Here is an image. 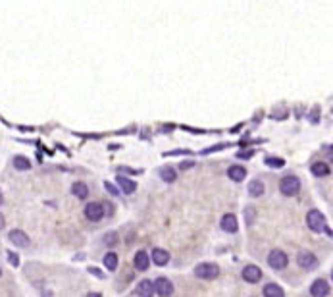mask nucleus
<instances>
[{
  "label": "nucleus",
  "mask_w": 333,
  "mask_h": 297,
  "mask_svg": "<svg viewBox=\"0 0 333 297\" xmlns=\"http://www.w3.org/2000/svg\"><path fill=\"white\" fill-rule=\"evenodd\" d=\"M220 226H222V230L225 234H235L237 230H239V220H237V216L235 214H223L222 220H220Z\"/></svg>",
  "instance_id": "obj_12"
},
{
  "label": "nucleus",
  "mask_w": 333,
  "mask_h": 297,
  "mask_svg": "<svg viewBox=\"0 0 333 297\" xmlns=\"http://www.w3.org/2000/svg\"><path fill=\"white\" fill-rule=\"evenodd\" d=\"M306 224H308V228L312 232H318V234L325 232V234H329V230L325 226V216L320 211H310L306 214Z\"/></svg>",
  "instance_id": "obj_4"
},
{
  "label": "nucleus",
  "mask_w": 333,
  "mask_h": 297,
  "mask_svg": "<svg viewBox=\"0 0 333 297\" xmlns=\"http://www.w3.org/2000/svg\"><path fill=\"white\" fill-rule=\"evenodd\" d=\"M227 178L237 182V184H239V182H245V178H247V168L241 166V164H233V166L227 168Z\"/></svg>",
  "instance_id": "obj_16"
},
{
  "label": "nucleus",
  "mask_w": 333,
  "mask_h": 297,
  "mask_svg": "<svg viewBox=\"0 0 333 297\" xmlns=\"http://www.w3.org/2000/svg\"><path fill=\"white\" fill-rule=\"evenodd\" d=\"M310 172L314 174L316 178H325V176H329V166H327L325 162L318 161L310 166Z\"/></svg>",
  "instance_id": "obj_18"
},
{
  "label": "nucleus",
  "mask_w": 333,
  "mask_h": 297,
  "mask_svg": "<svg viewBox=\"0 0 333 297\" xmlns=\"http://www.w3.org/2000/svg\"><path fill=\"white\" fill-rule=\"evenodd\" d=\"M118 253H114V251H108L106 255H104V259H102V264H104V268L106 270H110V272H116V268H118Z\"/></svg>",
  "instance_id": "obj_17"
},
{
  "label": "nucleus",
  "mask_w": 333,
  "mask_h": 297,
  "mask_svg": "<svg viewBox=\"0 0 333 297\" xmlns=\"http://www.w3.org/2000/svg\"><path fill=\"white\" fill-rule=\"evenodd\" d=\"M116 241H118V235L114 234V232H110V234H108V237H104V243H108V245H114Z\"/></svg>",
  "instance_id": "obj_29"
},
{
  "label": "nucleus",
  "mask_w": 333,
  "mask_h": 297,
  "mask_svg": "<svg viewBox=\"0 0 333 297\" xmlns=\"http://www.w3.org/2000/svg\"><path fill=\"white\" fill-rule=\"evenodd\" d=\"M195 276L200 278V280H214L220 276V266L216 262H200L195 266Z\"/></svg>",
  "instance_id": "obj_2"
},
{
  "label": "nucleus",
  "mask_w": 333,
  "mask_h": 297,
  "mask_svg": "<svg viewBox=\"0 0 333 297\" xmlns=\"http://www.w3.org/2000/svg\"><path fill=\"white\" fill-rule=\"evenodd\" d=\"M150 260H152L156 266H166V264L170 262V253L162 247H154L152 253H150Z\"/></svg>",
  "instance_id": "obj_14"
},
{
  "label": "nucleus",
  "mask_w": 333,
  "mask_h": 297,
  "mask_svg": "<svg viewBox=\"0 0 333 297\" xmlns=\"http://www.w3.org/2000/svg\"><path fill=\"white\" fill-rule=\"evenodd\" d=\"M72 193L77 199H87L89 197V187H87L85 182H75L74 186H72Z\"/></svg>",
  "instance_id": "obj_22"
},
{
  "label": "nucleus",
  "mask_w": 333,
  "mask_h": 297,
  "mask_svg": "<svg viewBox=\"0 0 333 297\" xmlns=\"http://www.w3.org/2000/svg\"><path fill=\"white\" fill-rule=\"evenodd\" d=\"M0 205H4V193H2V189H0Z\"/></svg>",
  "instance_id": "obj_35"
},
{
  "label": "nucleus",
  "mask_w": 333,
  "mask_h": 297,
  "mask_svg": "<svg viewBox=\"0 0 333 297\" xmlns=\"http://www.w3.org/2000/svg\"><path fill=\"white\" fill-rule=\"evenodd\" d=\"M133 266H135V270H139V272H147L148 266H150V255H148V251H145V249L137 251L135 257H133Z\"/></svg>",
  "instance_id": "obj_9"
},
{
  "label": "nucleus",
  "mask_w": 333,
  "mask_h": 297,
  "mask_svg": "<svg viewBox=\"0 0 333 297\" xmlns=\"http://www.w3.org/2000/svg\"><path fill=\"white\" fill-rule=\"evenodd\" d=\"M323 151H325L327 159H329V161H333V147H325V148H323Z\"/></svg>",
  "instance_id": "obj_32"
},
{
  "label": "nucleus",
  "mask_w": 333,
  "mask_h": 297,
  "mask_svg": "<svg viewBox=\"0 0 333 297\" xmlns=\"http://www.w3.org/2000/svg\"><path fill=\"white\" fill-rule=\"evenodd\" d=\"M47 297H52V293H50V291H47Z\"/></svg>",
  "instance_id": "obj_36"
},
{
  "label": "nucleus",
  "mask_w": 333,
  "mask_h": 297,
  "mask_svg": "<svg viewBox=\"0 0 333 297\" xmlns=\"http://www.w3.org/2000/svg\"><path fill=\"white\" fill-rule=\"evenodd\" d=\"M154 291H156L160 297H172L173 295V284L168 280V278L160 276V278L154 280Z\"/></svg>",
  "instance_id": "obj_8"
},
{
  "label": "nucleus",
  "mask_w": 333,
  "mask_h": 297,
  "mask_svg": "<svg viewBox=\"0 0 333 297\" xmlns=\"http://www.w3.org/2000/svg\"><path fill=\"white\" fill-rule=\"evenodd\" d=\"M296 262L300 268L304 270H316L318 268V257L312 253V251H300L296 255Z\"/></svg>",
  "instance_id": "obj_6"
},
{
  "label": "nucleus",
  "mask_w": 333,
  "mask_h": 297,
  "mask_svg": "<svg viewBox=\"0 0 333 297\" xmlns=\"http://www.w3.org/2000/svg\"><path fill=\"white\" fill-rule=\"evenodd\" d=\"M116 184H118V187L122 189V193H125V195H133L137 191V184L133 182V180H129V178H125V176H118L116 178Z\"/></svg>",
  "instance_id": "obj_15"
},
{
  "label": "nucleus",
  "mask_w": 333,
  "mask_h": 297,
  "mask_svg": "<svg viewBox=\"0 0 333 297\" xmlns=\"http://www.w3.org/2000/svg\"><path fill=\"white\" fill-rule=\"evenodd\" d=\"M135 293H137V297H154V282L152 280H141L139 284H137V287H135Z\"/></svg>",
  "instance_id": "obj_13"
},
{
  "label": "nucleus",
  "mask_w": 333,
  "mask_h": 297,
  "mask_svg": "<svg viewBox=\"0 0 333 297\" xmlns=\"http://www.w3.org/2000/svg\"><path fill=\"white\" fill-rule=\"evenodd\" d=\"M8 241L12 243L14 247H29V245H31L29 235L25 234L24 230H18V228L8 232Z\"/></svg>",
  "instance_id": "obj_7"
},
{
  "label": "nucleus",
  "mask_w": 333,
  "mask_h": 297,
  "mask_svg": "<svg viewBox=\"0 0 333 297\" xmlns=\"http://www.w3.org/2000/svg\"><path fill=\"white\" fill-rule=\"evenodd\" d=\"M266 164H268V166H273V168H281L285 164V161L283 159H277V157H268V159H266Z\"/></svg>",
  "instance_id": "obj_25"
},
{
  "label": "nucleus",
  "mask_w": 333,
  "mask_h": 297,
  "mask_svg": "<svg viewBox=\"0 0 333 297\" xmlns=\"http://www.w3.org/2000/svg\"><path fill=\"white\" fill-rule=\"evenodd\" d=\"M104 189H106V191H108V193H110L112 197H118V195H120V193H122V191H120V189H118V187L114 186V184H112V182H104Z\"/></svg>",
  "instance_id": "obj_26"
},
{
  "label": "nucleus",
  "mask_w": 333,
  "mask_h": 297,
  "mask_svg": "<svg viewBox=\"0 0 333 297\" xmlns=\"http://www.w3.org/2000/svg\"><path fill=\"white\" fill-rule=\"evenodd\" d=\"M160 178L162 182H166V184H173L177 180V172H175V168H172V166H162Z\"/></svg>",
  "instance_id": "obj_21"
},
{
  "label": "nucleus",
  "mask_w": 333,
  "mask_h": 297,
  "mask_svg": "<svg viewBox=\"0 0 333 297\" xmlns=\"http://www.w3.org/2000/svg\"><path fill=\"white\" fill-rule=\"evenodd\" d=\"M279 191L283 193L285 197H295V195H298V191H300V180L296 176H293V174L285 176V178H281V182H279Z\"/></svg>",
  "instance_id": "obj_1"
},
{
  "label": "nucleus",
  "mask_w": 333,
  "mask_h": 297,
  "mask_svg": "<svg viewBox=\"0 0 333 297\" xmlns=\"http://www.w3.org/2000/svg\"><path fill=\"white\" fill-rule=\"evenodd\" d=\"M12 164H14V168H16V170H20V172H25V170H29V168H31V161H29L27 157H24V155H16Z\"/></svg>",
  "instance_id": "obj_20"
},
{
  "label": "nucleus",
  "mask_w": 333,
  "mask_h": 297,
  "mask_svg": "<svg viewBox=\"0 0 333 297\" xmlns=\"http://www.w3.org/2000/svg\"><path fill=\"white\" fill-rule=\"evenodd\" d=\"M0 276H2V268H0Z\"/></svg>",
  "instance_id": "obj_37"
},
{
  "label": "nucleus",
  "mask_w": 333,
  "mask_h": 297,
  "mask_svg": "<svg viewBox=\"0 0 333 297\" xmlns=\"http://www.w3.org/2000/svg\"><path fill=\"white\" fill-rule=\"evenodd\" d=\"M6 259H8V262L12 264L14 268H16V266H20V257H18V253H12V251H8Z\"/></svg>",
  "instance_id": "obj_27"
},
{
  "label": "nucleus",
  "mask_w": 333,
  "mask_h": 297,
  "mask_svg": "<svg viewBox=\"0 0 333 297\" xmlns=\"http://www.w3.org/2000/svg\"><path fill=\"white\" fill-rule=\"evenodd\" d=\"M193 164H195V162H191V161L181 162V164H179V170H189V168H191V166H193Z\"/></svg>",
  "instance_id": "obj_30"
},
{
  "label": "nucleus",
  "mask_w": 333,
  "mask_h": 297,
  "mask_svg": "<svg viewBox=\"0 0 333 297\" xmlns=\"http://www.w3.org/2000/svg\"><path fill=\"white\" fill-rule=\"evenodd\" d=\"M329 284L323 280V278H318V280H314L312 285H310V295L312 297H327L329 295Z\"/></svg>",
  "instance_id": "obj_11"
},
{
  "label": "nucleus",
  "mask_w": 333,
  "mask_h": 297,
  "mask_svg": "<svg viewBox=\"0 0 333 297\" xmlns=\"http://www.w3.org/2000/svg\"><path fill=\"white\" fill-rule=\"evenodd\" d=\"M89 272L95 274V276H99V278H102V276H104V274L100 272V270H97V268H93V266H89Z\"/></svg>",
  "instance_id": "obj_31"
},
{
  "label": "nucleus",
  "mask_w": 333,
  "mask_h": 297,
  "mask_svg": "<svg viewBox=\"0 0 333 297\" xmlns=\"http://www.w3.org/2000/svg\"><path fill=\"white\" fill-rule=\"evenodd\" d=\"M87 297H102L99 291H91V293H87Z\"/></svg>",
  "instance_id": "obj_34"
},
{
  "label": "nucleus",
  "mask_w": 333,
  "mask_h": 297,
  "mask_svg": "<svg viewBox=\"0 0 333 297\" xmlns=\"http://www.w3.org/2000/svg\"><path fill=\"white\" fill-rule=\"evenodd\" d=\"M248 195H250V197H260V195H264V182L252 180V182L248 184Z\"/></svg>",
  "instance_id": "obj_23"
},
{
  "label": "nucleus",
  "mask_w": 333,
  "mask_h": 297,
  "mask_svg": "<svg viewBox=\"0 0 333 297\" xmlns=\"http://www.w3.org/2000/svg\"><path fill=\"white\" fill-rule=\"evenodd\" d=\"M264 297H285V291L277 284H266L262 289Z\"/></svg>",
  "instance_id": "obj_19"
},
{
  "label": "nucleus",
  "mask_w": 333,
  "mask_h": 297,
  "mask_svg": "<svg viewBox=\"0 0 333 297\" xmlns=\"http://www.w3.org/2000/svg\"><path fill=\"white\" fill-rule=\"evenodd\" d=\"M83 214H85L87 220H91V222H100L102 218H104V203H99V201H91V203H87L85 209H83Z\"/></svg>",
  "instance_id": "obj_3"
},
{
  "label": "nucleus",
  "mask_w": 333,
  "mask_h": 297,
  "mask_svg": "<svg viewBox=\"0 0 333 297\" xmlns=\"http://www.w3.org/2000/svg\"><path fill=\"white\" fill-rule=\"evenodd\" d=\"M256 207H252V205H248V207H245V211H243V216H245V224L247 226H252L254 224V220H256Z\"/></svg>",
  "instance_id": "obj_24"
},
{
  "label": "nucleus",
  "mask_w": 333,
  "mask_h": 297,
  "mask_svg": "<svg viewBox=\"0 0 333 297\" xmlns=\"http://www.w3.org/2000/svg\"><path fill=\"white\" fill-rule=\"evenodd\" d=\"M250 157H254V151L252 148H247V151H241V153H237V159H241V161H247Z\"/></svg>",
  "instance_id": "obj_28"
},
{
  "label": "nucleus",
  "mask_w": 333,
  "mask_h": 297,
  "mask_svg": "<svg viewBox=\"0 0 333 297\" xmlns=\"http://www.w3.org/2000/svg\"><path fill=\"white\" fill-rule=\"evenodd\" d=\"M289 262V257L287 253L281 251V249H273L270 255H268V264H270L273 270H283Z\"/></svg>",
  "instance_id": "obj_5"
},
{
  "label": "nucleus",
  "mask_w": 333,
  "mask_h": 297,
  "mask_svg": "<svg viewBox=\"0 0 333 297\" xmlns=\"http://www.w3.org/2000/svg\"><path fill=\"white\" fill-rule=\"evenodd\" d=\"M241 276H243V280L248 282V284H256V282L262 280V270H260V266H256V264H247V266L243 268Z\"/></svg>",
  "instance_id": "obj_10"
},
{
  "label": "nucleus",
  "mask_w": 333,
  "mask_h": 297,
  "mask_svg": "<svg viewBox=\"0 0 333 297\" xmlns=\"http://www.w3.org/2000/svg\"><path fill=\"white\" fill-rule=\"evenodd\" d=\"M331 280H333V270H331Z\"/></svg>",
  "instance_id": "obj_38"
},
{
  "label": "nucleus",
  "mask_w": 333,
  "mask_h": 297,
  "mask_svg": "<svg viewBox=\"0 0 333 297\" xmlns=\"http://www.w3.org/2000/svg\"><path fill=\"white\" fill-rule=\"evenodd\" d=\"M4 226H6V220H4V216L0 214V230H4Z\"/></svg>",
  "instance_id": "obj_33"
}]
</instances>
